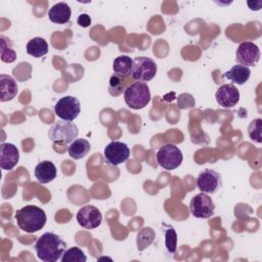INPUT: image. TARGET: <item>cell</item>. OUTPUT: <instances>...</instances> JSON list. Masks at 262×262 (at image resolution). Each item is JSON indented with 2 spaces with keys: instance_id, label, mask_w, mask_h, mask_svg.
<instances>
[{
  "instance_id": "cell-1",
  "label": "cell",
  "mask_w": 262,
  "mask_h": 262,
  "mask_svg": "<svg viewBox=\"0 0 262 262\" xmlns=\"http://www.w3.org/2000/svg\"><path fill=\"white\" fill-rule=\"evenodd\" d=\"M66 242L53 232L43 233L35 244L37 257L43 262H56L66 251Z\"/></svg>"
},
{
  "instance_id": "cell-2",
  "label": "cell",
  "mask_w": 262,
  "mask_h": 262,
  "mask_svg": "<svg viewBox=\"0 0 262 262\" xmlns=\"http://www.w3.org/2000/svg\"><path fill=\"white\" fill-rule=\"evenodd\" d=\"M14 218L17 226L27 233L39 231L45 226L47 221L45 211L34 205H27L16 210Z\"/></svg>"
},
{
  "instance_id": "cell-3",
  "label": "cell",
  "mask_w": 262,
  "mask_h": 262,
  "mask_svg": "<svg viewBox=\"0 0 262 262\" xmlns=\"http://www.w3.org/2000/svg\"><path fill=\"white\" fill-rule=\"evenodd\" d=\"M126 104L133 110H141L150 101L149 87L144 82H133L124 91Z\"/></svg>"
},
{
  "instance_id": "cell-4",
  "label": "cell",
  "mask_w": 262,
  "mask_h": 262,
  "mask_svg": "<svg viewBox=\"0 0 262 262\" xmlns=\"http://www.w3.org/2000/svg\"><path fill=\"white\" fill-rule=\"evenodd\" d=\"M79 134L78 127L68 121H57L48 131L49 139L54 143H72Z\"/></svg>"
},
{
  "instance_id": "cell-5",
  "label": "cell",
  "mask_w": 262,
  "mask_h": 262,
  "mask_svg": "<svg viewBox=\"0 0 262 262\" xmlns=\"http://www.w3.org/2000/svg\"><path fill=\"white\" fill-rule=\"evenodd\" d=\"M156 156L158 164L166 170H174L178 168L183 161L182 151L172 143L162 145L158 149Z\"/></svg>"
},
{
  "instance_id": "cell-6",
  "label": "cell",
  "mask_w": 262,
  "mask_h": 262,
  "mask_svg": "<svg viewBox=\"0 0 262 262\" xmlns=\"http://www.w3.org/2000/svg\"><path fill=\"white\" fill-rule=\"evenodd\" d=\"M158 67L156 62L147 56H138L133 59L132 79L139 82H148L156 77Z\"/></svg>"
},
{
  "instance_id": "cell-7",
  "label": "cell",
  "mask_w": 262,
  "mask_h": 262,
  "mask_svg": "<svg viewBox=\"0 0 262 262\" xmlns=\"http://www.w3.org/2000/svg\"><path fill=\"white\" fill-rule=\"evenodd\" d=\"M81 112V103L75 96L67 95L61 97L54 105L55 115L63 121L73 122Z\"/></svg>"
},
{
  "instance_id": "cell-8",
  "label": "cell",
  "mask_w": 262,
  "mask_h": 262,
  "mask_svg": "<svg viewBox=\"0 0 262 262\" xmlns=\"http://www.w3.org/2000/svg\"><path fill=\"white\" fill-rule=\"evenodd\" d=\"M189 209L194 217L201 219H208L215 213V205L211 196L205 192H201L192 196Z\"/></svg>"
},
{
  "instance_id": "cell-9",
  "label": "cell",
  "mask_w": 262,
  "mask_h": 262,
  "mask_svg": "<svg viewBox=\"0 0 262 262\" xmlns=\"http://www.w3.org/2000/svg\"><path fill=\"white\" fill-rule=\"evenodd\" d=\"M235 60L238 64L247 68L255 67L260 60L259 47L251 41L241 43L235 52Z\"/></svg>"
},
{
  "instance_id": "cell-10",
  "label": "cell",
  "mask_w": 262,
  "mask_h": 262,
  "mask_svg": "<svg viewBox=\"0 0 262 262\" xmlns=\"http://www.w3.org/2000/svg\"><path fill=\"white\" fill-rule=\"evenodd\" d=\"M196 185L202 192L215 193L222 186V177L215 170L206 169L199 174Z\"/></svg>"
},
{
  "instance_id": "cell-11",
  "label": "cell",
  "mask_w": 262,
  "mask_h": 262,
  "mask_svg": "<svg viewBox=\"0 0 262 262\" xmlns=\"http://www.w3.org/2000/svg\"><path fill=\"white\" fill-rule=\"evenodd\" d=\"M104 159L112 166H119L129 159L130 149L125 142L112 141L104 147Z\"/></svg>"
},
{
  "instance_id": "cell-12",
  "label": "cell",
  "mask_w": 262,
  "mask_h": 262,
  "mask_svg": "<svg viewBox=\"0 0 262 262\" xmlns=\"http://www.w3.org/2000/svg\"><path fill=\"white\" fill-rule=\"evenodd\" d=\"M77 221L80 226L86 229H94L101 224V212L92 205L83 206L77 213Z\"/></svg>"
},
{
  "instance_id": "cell-13",
  "label": "cell",
  "mask_w": 262,
  "mask_h": 262,
  "mask_svg": "<svg viewBox=\"0 0 262 262\" xmlns=\"http://www.w3.org/2000/svg\"><path fill=\"white\" fill-rule=\"evenodd\" d=\"M215 98L220 106L225 108L233 107L239 100V91L231 84H224L217 89Z\"/></svg>"
},
{
  "instance_id": "cell-14",
  "label": "cell",
  "mask_w": 262,
  "mask_h": 262,
  "mask_svg": "<svg viewBox=\"0 0 262 262\" xmlns=\"http://www.w3.org/2000/svg\"><path fill=\"white\" fill-rule=\"evenodd\" d=\"M19 160V151L17 147L9 142L0 144V167L3 170H12Z\"/></svg>"
},
{
  "instance_id": "cell-15",
  "label": "cell",
  "mask_w": 262,
  "mask_h": 262,
  "mask_svg": "<svg viewBox=\"0 0 262 262\" xmlns=\"http://www.w3.org/2000/svg\"><path fill=\"white\" fill-rule=\"evenodd\" d=\"M35 177L41 184L51 182L56 178L57 171L54 164L50 161H42L35 167Z\"/></svg>"
},
{
  "instance_id": "cell-16",
  "label": "cell",
  "mask_w": 262,
  "mask_h": 262,
  "mask_svg": "<svg viewBox=\"0 0 262 262\" xmlns=\"http://www.w3.org/2000/svg\"><path fill=\"white\" fill-rule=\"evenodd\" d=\"M48 17L49 19L58 25H63L70 21L72 10L69 4L66 2H59L54 4L49 10H48Z\"/></svg>"
},
{
  "instance_id": "cell-17",
  "label": "cell",
  "mask_w": 262,
  "mask_h": 262,
  "mask_svg": "<svg viewBox=\"0 0 262 262\" xmlns=\"http://www.w3.org/2000/svg\"><path fill=\"white\" fill-rule=\"evenodd\" d=\"M17 84L15 80L8 75H0V101L5 102L13 99L17 94Z\"/></svg>"
},
{
  "instance_id": "cell-18",
  "label": "cell",
  "mask_w": 262,
  "mask_h": 262,
  "mask_svg": "<svg viewBox=\"0 0 262 262\" xmlns=\"http://www.w3.org/2000/svg\"><path fill=\"white\" fill-rule=\"evenodd\" d=\"M132 68L133 59H131V57L128 55H120L116 57L113 62L114 74L123 79L132 77Z\"/></svg>"
},
{
  "instance_id": "cell-19",
  "label": "cell",
  "mask_w": 262,
  "mask_h": 262,
  "mask_svg": "<svg viewBox=\"0 0 262 262\" xmlns=\"http://www.w3.org/2000/svg\"><path fill=\"white\" fill-rule=\"evenodd\" d=\"M224 78L230 80L232 83H235L237 85H244L251 76V70L242 64H235L233 66L229 71L224 73Z\"/></svg>"
},
{
  "instance_id": "cell-20",
  "label": "cell",
  "mask_w": 262,
  "mask_h": 262,
  "mask_svg": "<svg viewBox=\"0 0 262 262\" xmlns=\"http://www.w3.org/2000/svg\"><path fill=\"white\" fill-rule=\"evenodd\" d=\"M91 145L87 139L77 138L68 147V152L70 157L74 160L83 159L89 151Z\"/></svg>"
},
{
  "instance_id": "cell-21",
  "label": "cell",
  "mask_w": 262,
  "mask_h": 262,
  "mask_svg": "<svg viewBox=\"0 0 262 262\" xmlns=\"http://www.w3.org/2000/svg\"><path fill=\"white\" fill-rule=\"evenodd\" d=\"M27 53L33 57H42L48 52V43L44 38L35 37L31 39L26 46Z\"/></svg>"
},
{
  "instance_id": "cell-22",
  "label": "cell",
  "mask_w": 262,
  "mask_h": 262,
  "mask_svg": "<svg viewBox=\"0 0 262 262\" xmlns=\"http://www.w3.org/2000/svg\"><path fill=\"white\" fill-rule=\"evenodd\" d=\"M155 238H156V233L151 227L141 228L137 233V239H136L138 251L141 252L146 248H148L154 243Z\"/></svg>"
},
{
  "instance_id": "cell-23",
  "label": "cell",
  "mask_w": 262,
  "mask_h": 262,
  "mask_svg": "<svg viewBox=\"0 0 262 262\" xmlns=\"http://www.w3.org/2000/svg\"><path fill=\"white\" fill-rule=\"evenodd\" d=\"M129 84H131V83L128 82V79H123L114 74V75H112V77L110 79L108 91H110L111 95L119 96L120 94L123 93V91H125V89L127 88V86Z\"/></svg>"
},
{
  "instance_id": "cell-24",
  "label": "cell",
  "mask_w": 262,
  "mask_h": 262,
  "mask_svg": "<svg viewBox=\"0 0 262 262\" xmlns=\"http://www.w3.org/2000/svg\"><path fill=\"white\" fill-rule=\"evenodd\" d=\"M60 260L61 262H85L87 257L80 248L72 247L64 251Z\"/></svg>"
},
{
  "instance_id": "cell-25",
  "label": "cell",
  "mask_w": 262,
  "mask_h": 262,
  "mask_svg": "<svg viewBox=\"0 0 262 262\" xmlns=\"http://www.w3.org/2000/svg\"><path fill=\"white\" fill-rule=\"evenodd\" d=\"M16 59V52L12 49L9 40L1 36V60L7 63L13 62Z\"/></svg>"
},
{
  "instance_id": "cell-26",
  "label": "cell",
  "mask_w": 262,
  "mask_h": 262,
  "mask_svg": "<svg viewBox=\"0 0 262 262\" xmlns=\"http://www.w3.org/2000/svg\"><path fill=\"white\" fill-rule=\"evenodd\" d=\"M262 120L261 119H254L253 121H251L249 127H248V135L249 137L253 140L256 141L258 143L262 142Z\"/></svg>"
},
{
  "instance_id": "cell-27",
  "label": "cell",
  "mask_w": 262,
  "mask_h": 262,
  "mask_svg": "<svg viewBox=\"0 0 262 262\" xmlns=\"http://www.w3.org/2000/svg\"><path fill=\"white\" fill-rule=\"evenodd\" d=\"M165 246L170 254H174L177 248V233L173 227H169L165 231Z\"/></svg>"
},
{
  "instance_id": "cell-28",
  "label": "cell",
  "mask_w": 262,
  "mask_h": 262,
  "mask_svg": "<svg viewBox=\"0 0 262 262\" xmlns=\"http://www.w3.org/2000/svg\"><path fill=\"white\" fill-rule=\"evenodd\" d=\"M77 23L80 27H83V28H87L91 25V17L87 14V13H82L78 16V19H77Z\"/></svg>"
}]
</instances>
